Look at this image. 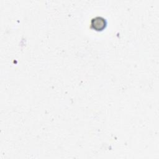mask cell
I'll use <instances>...</instances> for the list:
<instances>
[{
    "mask_svg": "<svg viewBox=\"0 0 159 159\" xmlns=\"http://www.w3.org/2000/svg\"><path fill=\"white\" fill-rule=\"evenodd\" d=\"M107 25L106 19L101 16H96L91 20L90 27L97 31L104 30Z\"/></svg>",
    "mask_w": 159,
    "mask_h": 159,
    "instance_id": "obj_1",
    "label": "cell"
}]
</instances>
